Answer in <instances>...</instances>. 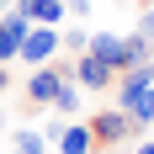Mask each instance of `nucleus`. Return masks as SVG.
Returning a JSON list of instances; mask_svg holds the SVG:
<instances>
[{
  "label": "nucleus",
  "mask_w": 154,
  "mask_h": 154,
  "mask_svg": "<svg viewBox=\"0 0 154 154\" xmlns=\"http://www.w3.org/2000/svg\"><path fill=\"white\" fill-rule=\"evenodd\" d=\"M85 128H91V138H96V149H101V154H106V149H122V138H133V122H128V112H117V106L96 112Z\"/></svg>",
  "instance_id": "f257e3e1"
},
{
  "label": "nucleus",
  "mask_w": 154,
  "mask_h": 154,
  "mask_svg": "<svg viewBox=\"0 0 154 154\" xmlns=\"http://www.w3.org/2000/svg\"><path fill=\"white\" fill-rule=\"evenodd\" d=\"M53 53H59V27L32 21V27H27V37H21V48H16V59H27L32 69H37V64H48Z\"/></svg>",
  "instance_id": "f03ea898"
},
{
  "label": "nucleus",
  "mask_w": 154,
  "mask_h": 154,
  "mask_svg": "<svg viewBox=\"0 0 154 154\" xmlns=\"http://www.w3.org/2000/svg\"><path fill=\"white\" fill-rule=\"evenodd\" d=\"M112 85H117V112H133V106H138V96L154 85V59H149V64H133V69H122Z\"/></svg>",
  "instance_id": "7ed1b4c3"
},
{
  "label": "nucleus",
  "mask_w": 154,
  "mask_h": 154,
  "mask_svg": "<svg viewBox=\"0 0 154 154\" xmlns=\"http://www.w3.org/2000/svg\"><path fill=\"white\" fill-rule=\"evenodd\" d=\"M91 59H101L112 75H122V37L117 32H91V48H85Z\"/></svg>",
  "instance_id": "20e7f679"
},
{
  "label": "nucleus",
  "mask_w": 154,
  "mask_h": 154,
  "mask_svg": "<svg viewBox=\"0 0 154 154\" xmlns=\"http://www.w3.org/2000/svg\"><path fill=\"white\" fill-rule=\"evenodd\" d=\"M16 16H27V21H43V27H59L69 5L64 0H16Z\"/></svg>",
  "instance_id": "39448f33"
},
{
  "label": "nucleus",
  "mask_w": 154,
  "mask_h": 154,
  "mask_svg": "<svg viewBox=\"0 0 154 154\" xmlns=\"http://www.w3.org/2000/svg\"><path fill=\"white\" fill-rule=\"evenodd\" d=\"M75 80L85 85V91H112V80H117V75H112V69H106L101 59L80 53V59H75Z\"/></svg>",
  "instance_id": "423d86ee"
},
{
  "label": "nucleus",
  "mask_w": 154,
  "mask_h": 154,
  "mask_svg": "<svg viewBox=\"0 0 154 154\" xmlns=\"http://www.w3.org/2000/svg\"><path fill=\"white\" fill-rule=\"evenodd\" d=\"M27 27H32V21H27V16H16V11L0 16V64L16 59V48H21V37H27Z\"/></svg>",
  "instance_id": "0eeeda50"
},
{
  "label": "nucleus",
  "mask_w": 154,
  "mask_h": 154,
  "mask_svg": "<svg viewBox=\"0 0 154 154\" xmlns=\"http://www.w3.org/2000/svg\"><path fill=\"white\" fill-rule=\"evenodd\" d=\"M59 154H96V138H91V128L85 122H69V128H59Z\"/></svg>",
  "instance_id": "6e6552de"
},
{
  "label": "nucleus",
  "mask_w": 154,
  "mask_h": 154,
  "mask_svg": "<svg viewBox=\"0 0 154 154\" xmlns=\"http://www.w3.org/2000/svg\"><path fill=\"white\" fill-rule=\"evenodd\" d=\"M149 59H154L149 37H143V32H128V37H122V69H133V64H149Z\"/></svg>",
  "instance_id": "1a4fd4ad"
},
{
  "label": "nucleus",
  "mask_w": 154,
  "mask_h": 154,
  "mask_svg": "<svg viewBox=\"0 0 154 154\" xmlns=\"http://www.w3.org/2000/svg\"><path fill=\"white\" fill-rule=\"evenodd\" d=\"M11 149L16 154H48V138H43V128H16V133H11Z\"/></svg>",
  "instance_id": "9d476101"
},
{
  "label": "nucleus",
  "mask_w": 154,
  "mask_h": 154,
  "mask_svg": "<svg viewBox=\"0 0 154 154\" xmlns=\"http://www.w3.org/2000/svg\"><path fill=\"white\" fill-rule=\"evenodd\" d=\"M128 122H133V138H138V133H149V128H154V85H149V91L138 96V106L128 112Z\"/></svg>",
  "instance_id": "9b49d317"
},
{
  "label": "nucleus",
  "mask_w": 154,
  "mask_h": 154,
  "mask_svg": "<svg viewBox=\"0 0 154 154\" xmlns=\"http://www.w3.org/2000/svg\"><path fill=\"white\" fill-rule=\"evenodd\" d=\"M48 106L59 112V117H75V112H80V91H75V80H64V85H59V96H53Z\"/></svg>",
  "instance_id": "f8f14e48"
},
{
  "label": "nucleus",
  "mask_w": 154,
  "mask_h": 154,
  "mask_svg": "<svg viewBox=\"0 0 154 154\" xmlns=\"http://www.w3.org/2000/svg\"><path fill=\"white\" fill-rule=\"evenodd\" d=\"M59 48H69V53L80 59V53L91 48V32H85V27H69V32H59Z\"/></svg>",
  "instance_id": "ddd939ff"
},
{
  "label": "nucleus",
  "mask_w": 154,
  "mask_h": 154,
  "mask_svg": "<svg viewBox=\"0 0 154 154\" xmlns=\"http://www.w3.org/2000/svg\"><path fill=\"white\" fill-rule=\"evenodd\" d=\"M5 85H11V80H5V64H0V96H5Z\"/></svg>",
  "instance_id": "4468645a"
},
{
  "label": "nucleus",
  "mask_w": 154,
  "mask_h": 154,
  "mask_svg": "<svg viewBox=\"0 0 154 154\" xmlns=\"http://www.w3.org/2000/svg\"><path fill=\"white\" fill-rule=\"evenodd\" d=\"M138 154H154V138H149V143H138Z\"/></svg>",
  "instance_id": "2eb2a0df"
},
{
  "label": "nucleus",
  "mask_w": 154,
  "mask_h": 154,
  "mask_svg": "<svg viewBox=\"0 0 154 154\" xmlns=\"http://www.w3.org/2000/svg\"><path fill=\"white\" fill-rule=\"evenodd\" d=\"M106 154H138V149H106Z\"/></svg>",
  "instance_id": "dca6fc26"
},
{
  "label": "nucleus",
  "mask_w": 154,
  "mask_h": 154,
  "mask_svg": "<svg viewBox=\"0 0 154 154\" xmlns=\"http://www.w3.org/2000/svg\"><path fill=\"white\" fill-rule=\"evenodd\" d=\"M0 128H5V112H0Z\"/></svg>",
  "instance_id": "f3484780"
},
{
  "label": "nucleus",
  "mask_w": 154,
  "mask_h": 154,
  "mask_svg": "<svg viewBox=\"0 0 154 154\" xmlns=\"http://www.w3.org/2000/svg\"><path fill=\"white\" fill-rule=\"evenodd\" d=\"M0 16H5V0H0Z\"/></svg>",
  "instance_id": "a211bd4d"
},
{
  "label": "nucleus",
  "mask_w": 154,
  "mask_h": 154,
  "mask_svg": "<svg viewBox=\"0 0 154 154\" xmlns=\"http://www.w3.org/2000/svg\"><path fill=\"white\" fill-rule=\"evenodd\" d=\"M143 5H154V0H143Z\"/></svg>",
  "instance_id": "6ab92c4d"
}]
</instances>
